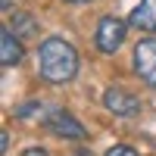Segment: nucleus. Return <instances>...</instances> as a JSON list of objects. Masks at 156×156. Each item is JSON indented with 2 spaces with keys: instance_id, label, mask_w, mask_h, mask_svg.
Instances as JSON below:
<instances>
[{
  "instance_id": "4",
  "label": "nucleus",
  "mask_w": 156,
  "mask_h": 156,
  "mask_svg": "<svg viewBox=\"0 0 156 156\" xmlns=\"http://www.w3.org/2000/svg\"><path fill=\"white\" fill-rule=\"evenodd\" d=\"M103 106H106L109 112H115V115H122V119H128V115H137L140 112V100L134 94H128L125 87H106Z\"/></svg>"
},
{
  "instance_id": "1",
  "label": "nucleus",
  "mask_w": 156,
  "mask_h": 156,
  "mask_svg": "<svg viewBox=\"0 0 156 156\" xmlns=\"http://www.w3.org/2000/svg\"><path fill=\"white\" fill-rule=\"evenodd\" d=\"M37 69L41 78L50 84H66L78 72V50L62 37H47L37 47Z\"/></svg>"
},
{
  "instance_id": "9",
  "label": "nucleus",
  "mask_w": 156,
  "mask_h": 156,
  "mask_svg": "<svg viewBox=\"0 0 156 156\" xmlns=\"http://www.w3.org/2000/svg\"><path fill=\"white\" fill-rule=\"evenodd\" d=\"M106 156H137V150L134 147H125V144H115V147L106 150Z\"/></svg>"
},
{
  "instance_id": "13",
  "label": "nucleus",
  "mask_w": 156,
  "mask_h": 156,
  "mask_svg": "<svg viewBox=\"0 0 156 156\" xmlns=\"http://www.w3.org/2000/svg\"><path fill=\"white\" fill-rule=\"evenodd\" d=\"M66 3H90V0H66Z\"/></svg>"
},
{
  "instance_id": "6",
  "label": "nucleus",
  "mask_w": 156,
  "mask_h": 156,
  "mask_svg": "<svg viewBox=\"0 0 156 156\" xmlns=\"http://www.w3.org/2000/svg\"><path fill=\"white\" fill-rule=\"evenodd\" d=\"M0 62L3 66H19L22 62V44H19V34L12 28L0 31Z\"/></svg>"
},
{
  "instance_id": "8",
  "label": "nucleus",
  "mask_w": 156,
  "mask_h": 156,
  "mask_svg": "<svg viewBox=\"0 0 156 156\" xmlns=\"http://www.w3.org/2000/svg\"><path fill=\"white\" fill-rule=\"evenodd\" d=\"M12 31L19 37H34L37 34V19L31 12H16V16H12Z\"/></svg>"
},
{
  "instance_id": "10",
  "label": "nucleus",
  "mask_w": 156,
  "mask_h": 156,
  "mask_svg": "<svg viewBox=\"0 0 156 156\" xmlns=\"http://www.w3.org/2000/svg\"><path fill=\"white\" fill-rule=\"evenodd\" d=\"M37 106H41V103H25V106H19V109H16V115H19V119H28L31 109H37Z\"/></svg>"
},
{
  "instance_id": "12",
  "label": "nucleus",
  "mask_w": 156,
  "mask_h": 156,
  "mask_svg": "<svg viewBox=\"0 0 156 156\" xmlns=\"http://www.w3.org/2000/svg\"><path fill=\"white\" fill-rule=\"evenodd\" d=\"M6 147H9V134L3 131V134H0V150H6Z\"/></svg>"
},
{
  "instance_id": "5",
  "label": "nucleus",
  "mask_w": 156,
  "mask_h": 156,
  "mask_svg": "<svg viewBox=\"0 0 156 156\" xmlns=\"http://www.w3.org/2000/svg\"><path fill=\"white\" fill-rule=\"evenodd\" d=\"M134 72L144 78L150 87H156V41H140L134 47Z\"/></svg>"
},
{
  "instance_id": "14",
  "label": "nucleus",
  "mask_w": 156,
  "mask_h": 156,
  "mask_svg": "<svg viewBox=\"0 0 156 156\" xmlns=\"http://www.w3.org/2000/svg\"><path fill=\"white\" fill-rule=\"evenodd\" d=\"M3 9H9V0H3Z\"/></svg>"
},
{
  "instance_id": "3",
  "label": "nucleus",
  "mask_w": 156,
  "mask_h": 156,
  "mask_svg": "<svg viewBox=\"0 0 156 156\" xmlns=\"http://www.w3.org/2000/svg\"><path fill=\"white\" fill-rule=\"evenodd\" d=\"M125 28L128 25L122 19H115V16H103L100 25H97V50L100 53H115L122 44H125Z\"/></svg>"
},
{
  "instance_id": "2",
  "label": "nucleus",
  "mask_w": 156,
  "mask_h": 156,
  "mask_svg": "<svg viewBox=\"0 0 156 156\" xmlns=\"http://www.w3.org/2000/svg\"><path fill=\"white\" fill-rule=\"evenodd\" d=\"M44 125H47V131L56 134V137H69V140H84L87 137L84 125L78 122L72 112H66V109H50L44 115Z\"/></svg>"
},
{
  "instance_id": "7",
  "label": "nucleus",
  "mask_w": 156,
  "mask_h": 156,
  "mask_svg": "<svg viewBox=\"0 0 156 156\" xmlns=\"http://www.w3.org/2000/svg\"><path fill=\"white\" fill-rule=\"evenodd\" d=\"M128 22L140 31H156V0H140V3L131 9Z\"/></svg>"
},
{
  "instance_id": "11",
  "label": "nucleus",
  "mask_w": 156,
  "mask_h": 156,
  "mask_svg": "<svg viewBox=\"0 0 156 156\" xmlns=\"http://www.w3.org/2000/svg\"><path fill=\"white\" fill-rule=\"evenodd\" d=\"M22 156H47L44 147H28V150H22Z\"/></svg>"
}]
</instances>
